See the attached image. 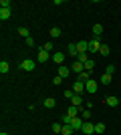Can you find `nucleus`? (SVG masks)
Wrapping results in <instances>:
<instances>
[{
	"label": "nucleus",
	"instance_id": "nucleus-1",
	"mask_svg": "<svg viewBox=\"0 0 121 135\" xmlns=\"http://www.w3.org/2000/svg\"><path fill=\"white\" fill-rule=\"evenodd\" d=\"M35 67H36V62L32 59H24L20 62V71H35Z\"/></svg>",
	"mask_w": 121,
	"mask_h": 135
},
{
	"label": "nucleus",
	"instance_id": "nucleus-2",
	"mask_svg": "<svg viewBox=\"0 0 121 135\" xmlns=\"http://www.w3.org/2000/svg\"><path fill=\"white\" fill-rule=\"evenodd\" d=\"M83 135H93L95 133V123H91V121H85V123H83Z\"/></svg>",
	"mask_w": 121,
	"mask_h": 135
},
{
	"label": "nucleus",
	"instance_id": "nucleus-3",
	"mask_svg": "<svg viewBox=\"0 0 121 135\" xmlns=\"http://www.w3.org/2000/svg\"><path fill=\"white\" fill-rule=\"evenodd\" d=\"M97 89H99V85H97V81H87V83H85V91H87V93H91V95H93V93H97Z\"/></svg>",
	"mask_w": 121,
	"mask_h": 135
},
{
	"label": "nucleus",
	"instance_id": "nucleus-4",
	"mask_svg": "<svg viewBox=\"0 0 121 135\" xmlns=\"http://www.w3.org/2000/svg\"><path fill=\"white\" fill-rule=\"evenodd\" d=\"M99 49H101V42H99L97 36H93V38L89 40V51L91 52H99Z\"/></svg>",
	"mask_w": 121,
	"mask_h": 135
},
{
	"label": "nucleus",
	"instance_id": "nucleus-5",
	"mask_svg": "<svg viewBox=\"0 0 121 135\" xmlns=\"http://www.w3.org/2000/svg\"><path fill=\"white\" fill-rule=\"evenodd\" d=\"M83 123H85V121H83V117H73V119H71V127H73L75 131H81V129H83Z\"/></svg>",
	"mask_w": 121,
	"mask_h": 135
},
{
	"label": "nucleus",
	"instance_id": "nucleus-6",
	"mask_svg": "<svg viewBox=\"0 0 121 135\" xmlns=\"http://www.w3.org/2000/svg\"><path fill=\"white\" fill-rule=\"evenodd\" d=\"M49 56H51V52H46L45 49H40V51L36 52V61H38V62H46V61H49Z\"/></svg>",
	"mask_w": 121,
	"mask_h": 135
},
{
	"label": "nucleus",
	"instance_id": "nucleus-7",
	"mask_svg": "<svg viewBox=\"0 0 121 135\" xmlns=\"http://www.w3.org/2000/svg\"><path fill=\"white\" fill-rule=\"evenodd\" d=\"M77 45V51H79V55H83V52L89 51V42L87 40H79V42H75Z\"/></svg>",
	"mask_w": 121,
	"mask_h": 135
},
{
	"label": "nucleus",
	"instance_id": "nucleus-8",
	"mask_svg": "<svg viewBox=\"0 0 121 135\" xmlns=\"http://www.w3.org/2000/svg\"><path fill=\"white\" fill-rule=\"evenodd\" d=\"M73 91H75L77 95H83V91H85V83L77 79V81H75V85H73Z\"/></svg>",
	"mask_w": 121,
	"mask_h": 135
},
{
	"label": "nucleus",
	"instance_id": "nucleus-9",
	"mask_svg": "<svg viewBox=\"0 0 121 135\" xmlns=\"http://www.w3.org/2000/svg\"><path fill=\"white\" fill-rule=\"evenodd\" d=\"M83 107H75V105H69V109H67V115L69 117H79V113Z\"/></svg>",
	"mask_w": 121,
	"mask_h": 135
},
{
	"label": "nucleus",
	"instance_id": "nucleus-10",
	"mask_svg": "<svg viewBox=\"0 0 121 135\" xmlns=\"http://www.w3.org/2000/svg\"><path fill=\"white\" fill-rule=\"evenodd\" d=\"M71 71H75V73H83V71H85V65H83V62H79V61H75L73 62V65H71Z\"/></svg>",
	"mask_w": 121,
	"mask_h": 135
},
{
	"label": "nucleus",
	"instance_id": "nucleus-11",
	"mask_svg": "<svg viewBox=\"0 0 121 135\" xmlns=\"http://www.w3.org/2000/svg\"><path fill=\"white\" fill-rule=\"evenodd\" d=\"M65 56H67V55H63V52H55V55H52V61H55L59 67H61V65L65 62Z\"/></svg>",
	"mask_w": 121,
	"mask_h": 135
},
{
	"label": "nucleus",
	"instance_id": "nucleus-12",
	"mask_svg": "<svg viewBox=\"0 0 121 135\" xmlns=\"http://www.w3.org/2000/svg\"><path fill=\"white\" fill-rule=\"evenodd\" d=\"M93 34H95V36H101V34H103V24L101 22H97V24H93Z\"/></svg>",
	"mask_w": 121,
	"mask_h": 135
},
{
	"label": "nucleus",
	"instance_id": "nucleus-13",
	"mask_svg": "<svg viewBox=\"0 0 121 135\" xmlns=\"http://www.w3.org/2000/svg\"><path fill=\"white\" fill-rule=\"evenodd\" d=\"M71 105H75V107H83V95H75L71 99Z\"/></svg>",
	"mask_w": 121,
	"mask_h": 135
},
{
	"label": "nucleus",
	"instance_id": "nucleus-14",
	"mask_svg": "<svg viewBox=\"0 0 121 135\" xmlns=\"http://www.w3.org/2000/svg\"><path fill=\"white\" fill-rule=\"evenodd\" d=\"M8 18H10V8H0V20L4 22Z\"/></svg>",
	"mask_w": 121,
	"mask_h": 135
},
{
	"label": "nucleus",
	"instance_id": "nucleus-15",
	"mask_svg": "<svg viewBox=\"0 0 121 135\" xmlns=\"http://www.w3.org/2000/svg\"><path fill=\"white\" fill-rule=\"evenodd\" d=\"M69 73H71V69L69 67H65V65H61V67H59V77H69Z\"/></svg>",
	"mask_w": 121,
	"mask_h": 135
},
{
	"label": "nucleus",
	"instance_id": "nucleus-16",
	"mask_svg": "<svg viewBox=\"0 0 121 135\" xmlns=\"http://www.w3.org/2000/svg\"><path fill=\"white\" fill-rule=\"evenodd\" d=\"M105 103H107L109 107H117V105H119V99H117V97H107Z\"/></svg>",
	"mask_w": 121,
	"mask_h": 135
},
{
	"label": "nucleus",
	"instance_id": "nucleus-17",
	"mask_svg": "<svg viewBox=\"0 0 121 135\" xmlns=\"http://www.w3.org/2000/svg\"><path fill=\"white\" fill-rule=\"evenodd\" d=\"M79 81H83V83L91 81V71H83V73L79 75Z\"/></svg>",
	"mask_w": 121,
	"mask_h": 135
},
{
	"label": "nucleus",
	"instance_id": "nucleus-18",
	"mask_svg": "<svg viewBox=\"0 0 121 135\" xmlns=\"http://www.w3.org/2000/svg\"><path fill=\"white\" fill-rule=\"evenodd\" d=\"M77 55H79L77 45H75V42H71V45H69V56H75V59H77Z\"/></svg>",
	"mask_w": 121,
	"mask_h": 135
},
{
	"label": "nucleus",
	"instance_id": "nucleus-19",
	"mask_svg": "<svg viewBox=\"0 0 121 135\" xmlns=\"http://www.w3.org/2000/svg\"><path fill=\"white\" fill-rule=\"evenodd\" d=\"M61 34H63V30H61L59 26H52V28H51V36H52V38H59Z\"/></svg>",
	"mask_w": 121,
	"mask_h": 135
},
{
	"label": "nucleus",
	"instance_id": "nucleus-20",
	"mask_svg": "<svg viewBox=\"0 0 121 135\" xmlns=\"http://www.w3.org/2000/svg\"><path fill=\"white\" fill-rule=\"evenodd\" d=\"M75 133V129L71 127V125H63V131H61V135H73Z\"/></svg>",
	"mask_w": 121,
	"mask_h": 135
},
{
	"label": "nucleus",
	"instance_id": "nucleus-21",
	"mask_svg": "<svg viewBox=\"0 0 121 135\" xmlns=\"http://www.w3.org/2000/svg\"><path fill=\"white\" fill-rule=\"evenodd\" d=\"M8 71H10V65H8L6 61H2V62H0V73H2V75H6Z\"/></svg>",
	"mask_w": 121,
	"mask_h": 135
},
{
	"label": "nucleus",
	"instance_id": "nucleus-22",
	"mask_svg": "<svg viewBox=\"0 0 121 135\" xmlns=\"http://www.w3.org/2000/svg\"><path fill=\"white\" fill-rule=\"evenodd\" d=\"M81 117L85 119V121H87V119H91V109L83 107V109H81Z\"/></svg>",
	"mask_w": 121,
	"mask_h": 135
},
{
	"label": "nucleus",
	"instance_id": "nucleus-23",
	"mask_svg": "<svg viewBox=\"0 0 121 135\" xmlns=\"http://www.w3.org/2000/svg\"><path fill=\"white\" fill-rule=\"evenodd\" d=\"M18 34L24 36V38H28V36H30V32H28V28H26V26H20V28H18Z\"/></svg>",
	"mask_w": 121,
	"mask_h": 135
},
{
	"label": "nucleus",
	"instance_id": "nucleus-24",
	"mask_svg": "<svg viewBox=\"0 0 121 135\" xmlns=\"http://www.w3.org/2000/svg\"><path fill=\"white\" fill-rule=\"evenodd\" d=\"M99 55H101V56H109V46H107V45H101V49H99Z\"/></svg>",
	"mask_w": 121,
	"mask_h": 135
},
{
	"label": "nucleus",
	"instance_id": "nucleus-25",
	"mask_svg": "<svg viewBox=\"0 0 121 135\" xmlns=\"http://www.w3.org/2000/svg\"><path fill=\"white\" fill-rule=\"evenodd\" d=\"M42 105H45L46 109H52V107H55V99H52V97H49V99H45V103H42Z\"/></svg>",
	"mask_w": 121,
	"mask_h": 135
},
{
	"label": "nucleus",
	"instance_id": "nucleus-26",
	"mask_svg": "<svg viewBox=\"0 0 121 135\" xmlns=\"http://www.w3.org/2000/svg\"><path fill=\"white\" fill-rule=\"evenodd\" d=\"M61 131H63V125H61V123H52V133L61 135Z\"/></svg>",
	"mask_w": 121,
	"mask_h": 135
},
{
	"label": "nucleus",
	"instance_id": "nucleus-27",
	"mask_svg": "<svg viewBox=\"0 0 121 135\" xmlns=\"http://www.w3.org/2000/svg\"><path fill=\"white\" fill-rule=\"evenodd\" d=\"M93 69H95V61H93V59H89V61L85 62V71H93Z\"/></svg>",
	"mask_w": 121,
	"mask_h": 135
},
{
	"label": "nucleus",
	"instance_id": "nucleus-28",
	"mask_svg": "<svg viewBox=\"0 0 121 135\" xmlns=\"http://www.w3.org/2000/svg\"><path fill=\"white\" fill-rule=\"evenodd\" d=\"M109 83H111V75H107V73L101 75V85H109Z\"/></svg>",
	"mask_w": 121,
	"mask_h": 135
},
{
	"label": "nucleus",
	"instance_id": "nucleus-29",
	"mask_svg": "<svg viewBox=\"0 0 121 135\" xmlns=\"http://www.w3.org/2000/svg\"><path fill=\"white\" fill-rule=\"evenodd\" d=\"M63 95L67 97V99H69V101H71V99H73V97H75L77 93H75V91H73V89H67V91H65V93H63Z\"/></svg>",
	"mask_w": 121,
	"mask_h": 135
},
{
	"label": "nucleus",
	"instance_id": "nucleus-30",
	"mask_svg": "<svg viewBox=\"0 0 121 135\" xmlns=\"http://www.w3.org/2000/svg\"><path fill=\"white\" fill-rule=\"evenodd\" d=\"M77 61H79V62H83V65H85V62L89 61V56H87L85 52H83V55H77Z\"/></svg>",
	"mask_w": 121,
	"mask_h": 135
},
{
	"label": "nucleus",
	"instance_id": "nucleus-31",
	"mask_svg": "<svg viewBox=\"0 0 121 135\" xmlns=\"http://www.w3.org/2000/svg\"><path fill=\"white\" fill-rule=\"evenodd\" d=\"M105 131V125L103 123H95V133H103Z\"/></svg>",
	"mask_w": 121,
	"mask_h": 135
},
{
	"label": "nucleus",
	"instance_id": "nucleus-32",
	"mask_svg": "<svg viewBox=\"0 0 121 135\" xmlns=\"http://www.w3.org/2000/svg\"><path fill=\"white\" fill-rule=\"evenodd\" d=\"M10 6H12L10 0H0V8H10Z\"/></svg>",
	"mask_w": 121,
	"mask_h": 135
},
{
	"label": "nucleus",
	"instance_id": "nucleus-33",
	"mask_svg": "<svg viewBox=\"0 0 121 135\" xmlns=\"http://www.w3.org/2000/svg\"><path fill=\"white\" fill-rule=\"evenodd\" d=\"M42 49H45L46 52H51V51H52V42H51V40H49V42H45V45H42Z\"/></svg>",
	"mask_w": 121,
	"mask_h": 135
},
{
	"label": "nucleus",
	"instance_id": "nucleus-34",
	"mask_svg": "<svg viewBox=\"0 0 121 135\" xmlns=\"http://www.w3.org/2000/svg\"><path fill=\"white\" fill-rule=\"evenodd\" d=\"M105 73H107V75H113V73H115V65H109V67L105 69Z\"/></svg>",
	"mask_w": 121,
	"mask_h": 135
},
{
	"label": "nucleus",
	"instance_id": "nucleus-35",
	"mask_svg": "<svg viewBox=\"0 0 121 135\" xmlns=\"http://www.w3.org/2000/svg\"><path fill=\"white\" fill-rule=\"evenodd\" d=\"M52 83H55V85H61V83H63V77L55 75V77H52Z\"/></svg>",
	"mask_w": 121,
	"mask_h": 135
},
{
	"label": "nucleus",
	"instance_id": "nucleus-36",
	"mask_svg": "<svg viewBox=\"0 0 121 135\" xmlns=\"http://www.w3.org/2000/svg\"><path fill=\"white\" fill-rule=\"evenodd\" d=\"M26 45H28V46H35V38H32V36H28V38H26Z\"/></svg>",
	"mask_w": 121,
	"mask_h": 135
},
{
	"label": "nucleus",
	"instance_id": "nucleus-37",
	"mask_svg": "<svg viewBox=\"0 0 121 135\" xmlns=\"http://www.w3.org/2000/svg\"><path fill=\"white\" fill-rule=\"evenodd\" d=\"M0 135H8V133H4V131H2V133H0Z\"/></svg>",
	"mask_w": 121,
	"mask_h": 135
},
{
	"label": "nucleus",
	"instance_id": "nucleus-38",
	"mask_svg": "<svg viewBox=\"0 0 121 135\" xmlns=\"http://www.w3.org/2000/svg\"><path fill=\"white\" fill-rule=\"evenodd\" d=\"M119 105H121V97H119Z\"/></svg>",
	"mask_w": 121,
	"mask_h": 135
},
{
	"label": "nucleus",
	"instance_id": "nucleus-39",
	"mask_svg": "<svg viewBox=\"0 0 121 135\" xmlns=\"http://www.w3.org/2000/svg\"><path fill=\"white\" fill-rule=\"evenodd\" d=\"M81 135H83V133H81Z\"/></svg>",
	"mask_w": 121,
	"mask_h": 135
}]
</instances>
